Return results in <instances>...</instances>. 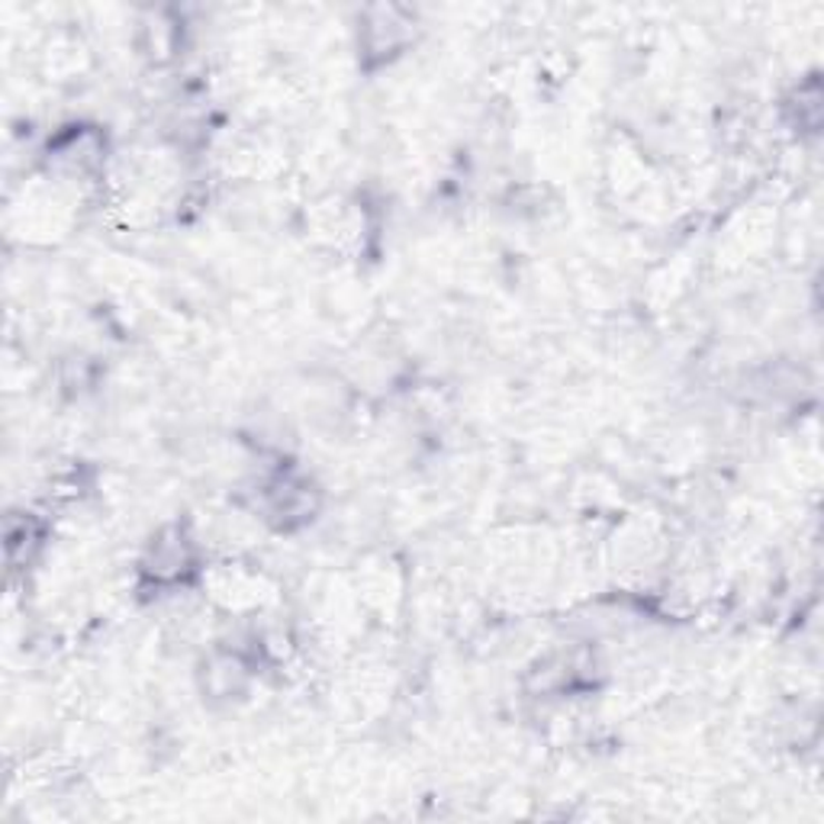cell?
Returning a JSON list of instances; mask_svg holds the SVG:
<instances>
[{"mask_svg": "<svg viewBox=\"0 0 824 824\" xmlns=\"http://www.w3.org/2000/svg\"><path fill=\"white\" fill-rule=\"evenodd\" d=\"M406 32H409V20L399 13L397 7H377V10H370V20L365 27L367 49L370 52L397 49L399 42L406 39Z\"/></svg>", "mask_w": 824, "mask_h": 824, "instance_id": "cell-1", "label": "cell"}]
</instances>
